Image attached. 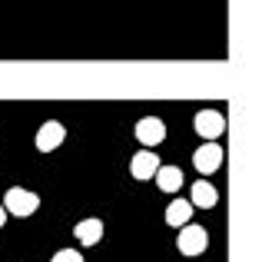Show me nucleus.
Returning <instances> with one entry per match:
<instances>
[{"instance_id": "nucleus-1", "label": "nucleus", "mask_w": 262, "mask_h": 262, "mask_svg": "<svg viewBox=\"0 0 262 262\" xmlns=\"http://www.w3.org/2000/svg\"><path fill=\"white\" fill-rule=\"evenodd\" d=\"M4 206H7V212H10V216L27 219V216H33V212L40 209V196H37V192H30V189H20V186H13V189H7Z\"/></svg>"}, {"instance_id": "nucleus-2", "label": "nucleus", "mask_w": 262, "mask_h": 262, "mask_svg": "<svg viewBox=\"0 0 262 262\" xmlns=\"http://www.w3.org/2000/svg\"><path fill=\"white\" fill-rule=\"evenodd\" d=\"M176 246H179L183 256H203L206 246H209V232H206L203 226H196V223H186V226H179Z\"/></svg>"}, {"instance_id": "nucleus-3", "label": "nucleus", "mask_w": 262, "mask_h": 262, "mask_svg": "<svg viewBox=\"0 0 262 262\" xmlns=\"http://www.w3.org/2000/svg\"><path fill=\"white\" fill-rule=\"evenodd\" d=\"M192 126H196V133L203 136V140H216V136H223V129H226V116L219 113V110H199L196 120H192Z\"/></svg>"}, {"instance_id": "nucleus-4", "label": "nucleus", "mask_w": 262, "mask_h": 262, "mask_svg": "<svg viewBox=\"0 0 262 262\" xmlns=\"http://www.w3.org/2000/svg\"><path fill=\"white\" fill-rule=\"evenodd\" d=\"M223 146H219L216 140H206L203 146L196 149V153H192V163H196V169L199 173H216L219 166H223Z\"/></svg>"}, {"instance_id": "nucleus-5", "label": "nucleus", "mask_w": 262, "mask_h": 262, "mask_svg": "<svg viewBox=\"0 0 262 262\" xmlns=\"http://www.w3.org/2000/svg\"><path fill=\"white\" fill-rule=\"evenodd\" d=\"M136 140H140L143 146H160V143L166 140V123H163L160 116H143V120L136 123Z\"/></svg>"}, {"instance_id": "nucleus-6", "label": "nucleus", "mask_w": 262, "mask_h": 262, "mask_svg": "<svg viewBox=\"0 0 262 262\" xmlns=\"http://www.w3.org/2000/svg\"><path fill=\"white\" fill-rule=\"evenodd\" d=\"M156 169H160V160H156V153L153 149H140V153L129 160V173H133L136 183H146V179H153L156 176Z\"/></svg>"}, {"instance_id": "nucleus-7", "label": "nucleus", "mask_w": 262, "mask_h": 262, "mask_svg": "<svg viewBox=\"0 0 262 262\" xmlns=\"http://www.w3.org/2000/svg\"><path fill=\"white\" fill-rule=\"evenodd\" d=\"M63 136H67L63 123L60 120H47L43 126L37 129V149L40 153H50V149H57L60 143H63Z\"/></svg>"}, {"instance_id": "nucleus-8", "label": "nucleus", "mask_w": 262, "mask_h": 262, "mask_svg": "<svg viewBox=\"0 0 262 262\" xmlns=\"http://www.w3.org/2000/svg\"><path fill=\"white\" fill-rule=\"evenodd\" d=\"M73 236H77V243H83V246H96L103 239V219L90 216L83 223H77L73 226Z\"/></svg>"}, {"instance_id": "nucleus-9", "label": "nucleus", "mask_w": 262, "mask_h": 262, "mask_svg": "<svg viewBox=\"0 0 262 262\" xmlns=\"http://www.w3.org/2000/svg\"><path fill=\"white\" fill-rule=\"evenodd\" d=\"M192 209H196V206H192V199H173V203L166 206V223L169 226H186L192 219Z\"/></svg>"}, {"instance_id": "nucleus-10", "label": "nucleus", "mask_w": 262, "mask_h": 262, "mask_svg": "<svg viewBox=\"0 0 262 262\" xmlns=\"http://www.w3.org/2000/svg\"><path fill=\"white\" fill-rule=\"evenodd\" d=\"M192 206H199V209H212L216 206V199H219V192H216V186L212 183H206V179H199V183H192Z\"/></svg>"}, {"instance_id": "nucleus-11", "label": "nucleus", "mask_w": 262, "mask_h": 262, "mask_svg": "<svg viewBox=\"0 0 262 262\" xmlns=\"http://www.w3.org/2000/svg\"><path fill=\"white\" fill-rule=\"evenodd\" d=\"M156 186H160L163 192L183 189V169H179V166H160V169H156Z\"/></svg>"}, {"instance_id": "nucleus-12", "label": "nucleus", "mask_w": 262, "mask_h": 262, "mask_svg": "<svg viewBox=\"0 0 262 262\" xmlns=\"http://www.w3.org/2000/svg\"><path fill=\"white\" fill-rule=\"evenodd\" d=\"M53 262H83V256H80L77 249H60L57 256H53Z\"/></svg>"}, {"instance_id": "nucleus-13", "label": "nucleus", "mask_w": 262, "mask_h": 262, "mask_svg": "<svg viewBox=\"0 0 262 262\" xmlns=\"http://www.w3.org/2000/svg\"><path fill=\"white\" fill-rule=\"evenodd\" d=\"M7 216H10V212H7V206H0V229H4V223H7Z\"/></svg>"}]
</instances>
